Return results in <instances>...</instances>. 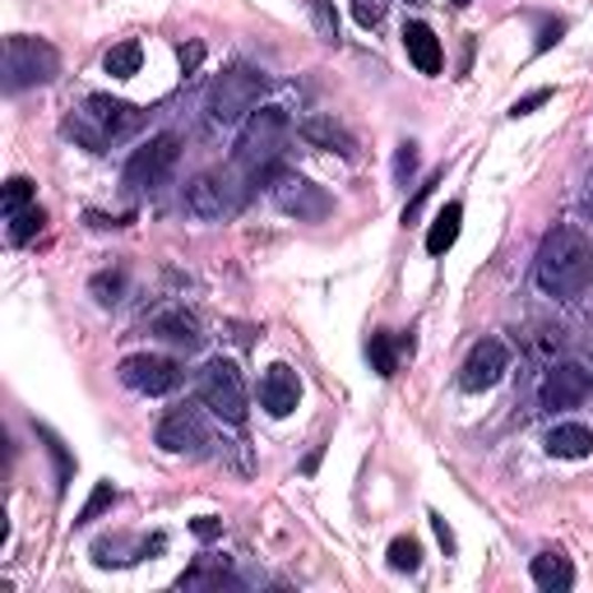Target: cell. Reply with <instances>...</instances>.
<instances>
[{
  "label": "cell",
  "instance_id": "obj_35",
  "mask_svg": "<svg viewBox=\"0 0 593 593\" xmlns=\"http://www.w3.org/2000/svg\"><path fill=\"white\" fill-rule=\"evenodd\" d=\"M431 186H436V176H431V182H427V186H418V195H412V200H408V209H403V223H412V218H418V209H422V200L431 195Z\"/></svg>",
  "mask_w": 593,
  "mask_h": 593
},
{
  "label": "cell",
  "instance_id": "obj_37",
  "mask_svg": "<svg viewBox=\"0 0 593 593\" xmlns=\"http://www.w3.org/2000/svg\"><path fill=\"white\" fill-rule=\"evenodd\" d=\"M552 42H561V23H548V29L538 33V47L533 51H552Z\"/></svg>",
  "mask_w": 593,
  "mask_h": 593
},
{
  "label": "cell",
  "instance_id": "obj_20",
  "mask_svg": "<svg viewBox=\"0 0 593 593\" xmlns=\"http://www.w3.org/2000/svg\"><path fill=\"white\" fill-rule=\"evenodd\" d=\"M459 223H463V204H446L441 214H436V223H431V232H427V251L431 255H446L454 242H459Z\"/></svg>",
  "mask_w": 593,
  "mask_h": 593
},
{
  "label": "cell",
  "instance_id": "obj_11",
  "mask_svg": "<svg viewBox=\"0 0 593 593\" xmlns=\"http://www.w3.org/2000/svg\"><path fill=\"white\" fill-rule=\"evenodd\" d=\"M153 441L167 454H195L200 446H209V431H204V418L195 408H172L159 422V431H153Z\"/></svg>",
  "mask_w": 593,
  "mask_h": 593
},
{
  "label": "cell",
  "instance_id": "obj_40",
  "mask_svg": "<svg viewBox=\"0 0 593 593\" xmlns=\"http://www.w3.org/2000/svg\"><path fill=\"white\" fill-rule=\"evenodd\" d=\"M450 6H454V10H469V6H473V0H450Z\"/></svg>",
  "mask_w": 593,
  "mask_h": 593
},
{
  "label": "cell",
  "instance_id": "obj_17",
  "mask_svg": "<svg viewBox=\"0 0 593 593\" xmlns=\"http://www.w3.org/2000/svg\"><path fill=\"white\" fill-rule=\"evenodd\" d=\"M149 329L159 334V339H167V344H182V348H200V320L186 311V306H167V311H159L149 320Z\"/></svg>",
  "mask_w": 593,
  "mask_h": 593
},
{
  "label": "cell",
  "instance_id": "obj_36",
  "mask_svg": "<svg viewBox=\"0 0 593 593\" xmlns=\"http://www.w3.org/2000/svg\"><path fill=\"white\" fill-rule=\"evenodd\" d=\"M191 529H195V538H218L223 533V524L214 520V514H204V520H195Z\"/></svg>",
  "mask_w": 593,
  "mask_h": 593
},
{
  "label": "cell",
  "instance_id": "obj_27",
  "mask_svg": "<svg viewBox=\"0 0 593 593\" xmlns=\"http://www.w3.org/2000/svg\"><path fill=\"white\" fill-rule=\"evenodd\" d=\"M108 505H116V487H112V482H98V487H93V497H89V505L80 510V520H74V524H93Z\"/></svg>",
  "mask_w": 593,
  "mask_h": 593
},
{
  "label": "cell",
  "instance_id": "obj_4",
  "mask_svg": "<svg viewBox=\"0 0 593 593\" xmlns=\"http://www.w3.org/2000/svg\"><path fill=\"white\" fill-rule=\"evenodd\" d=\"M265 98V74L255 65H227L209 89V121L214 125H242Z\"/></svg>",
  "mask_w": 593,
  "mask_h": 593
},
{
  "label": "cell",
  "instance_id": "obj_28",
  "mask_svg": "<svg viewBox=\"0 0 593 593\" xmlns=\"http://www.w3.org/2000/svg\"><path fill=\"white\" fill-rule=\"evenodd\" d=\"M390 565H395V571H418L422 548L412 543V538H395V543H390Z\"/></svg>",
  "mask_w": 593,
  "mask_h": 593
},
{
  "label": "cell",
  "instance_id": "obj_18",
  "mask_svg": "<svg viewBox=\"0 0 593 593\" xmlns=\"http://www.w3.org/2000/svg\"><path fill=\"white\" fill-rule=\"evenodd\" d=\"M403 47H408V61L418 65L422 74H441V42H436V33L427 29V23H403Z\"/></svg>",
  "mask_w": 593,
  "mask_h": 593
},
{
  "label": "cell",
  "instance_id": "obj_21",
  "mask_svg": "<svg viewBox=\"0 0 593 593\" xmlns=\"http://www.w3.org/2000/svg\"><path fill=\"white\" fill-rule=\"evenodd\" d=\"M140 65H144V47H140V42H116L108 57H102V70L116 74V80H131Z\"/></svg>",
  "mask_w": 593,
  "mask_h": 593
},
{
  "label": "cell",
  "instance_id": "obj_25",
  "mask_svg": "<svg viewBox=\"0 0 593 593\" xmlns=\"http://www.w3.org/2000/svg\"><path fill=\"white\" fill-rule=\"evenodd\" d=\"M42 223H47V214L38 209V204H29V209H23V214H14V218H10V242H14V246L33 242L38 232H42Z\"/></svg>",
  "mask_w": 593,
  "mask_h": 593
},
{
  "label": "cell",
  "instance_id": "obj_7",
  "mask_svg": "<svg viewBox=\"0 0 593 593\" xmlns=\"http://www.w3.org/2000/svg\"><path fill=\"white\" fill-rule=\"evenodd\" d=\"M176 153H182L176 135H153L144 149L131 153V163H125V191H159L176 167Z\"/></svg>",
  "mask_w": 593,
  "mask_h": 593
},
{
  "label": "cell",
  "instance_id": "obj_13",
  "mask_svg": "<svg viewBox=\"0 0 593 593\" xmlns=\"http://www.w3.org/2000/svg\"><path fill=\"white\" fill-rule=\"evenodd\" d=\"M274 200H278L283 214H297V218H325L329 214V195L316 182H306V176H278Z\"/></svg>",
  "mask_w": 593,
  "mask_h": 593
},
{
  "label": "cell",
  "instance_id": "obj_8",
  "mask_svg": "<svg viewBox=\"0 0 593 593\" xmlns=\"http://www.w3.org/2000/svg\"><path fill=\"white\" fill-rule=\"evenodd\" d=\"M121 385H131L140 395H172L182 385V362L159 352H135L121 362Z\"/></svg>",
  "mask_w": 593,
  "mask_h": 593
},
{
  "label": "cell",
  "instance_id": "obj_1",
  "mask_svg": "<svg viewBox=\"0 0 593 593\" xmlns=\"http://www.w3.org/2000/svg\"><path fill=\"white\" fill-rule=\"evenodd\" d=\"M533 283L556 301H575L593 283V246L580 227L556 223L543 232L533 255Z\"/></svg>",
  "mask_w": 593,
  "mask_h": 593
},
{
  "label": "cell",
  "instance_id": "obj_24",
  "mask_svg": "<svg viewBox=\"0 0 593 593\" xmlns=\"http://www.w3.org/2000/svg\"><path fill=\"white\" fill-rule=\"evenodd\" d=\"M306 10H311V23H316V38L320 42H339V14H334L329 0H306Z\"/></svg>",
  "mask_w": 593,
  "mask_h": 593
},
{
  "label": "cell",
  "instance_id": "obj_19",
  "mask_svg": "<svg viewBox=\"0 0 593 593\" xmlns=\"http://www.w3.org/2000/svg\"><path fill=\"white\" fill-rule=\"evenodd\" d=\"M548 454L552 459H589L593 454V431L584 422H561L548 431Z\"/></svg>",
  "mask_w": 593,
  "mask_h": 593
},
{
  "label": "cell",
  "instance_id": "obj_14",
  "mask_svg": "<svg viewBox=\"0 0 593 593\" xmlns=\"http://www.w3.org/2000/svg\"><path fill=\"white\" fill-rule=\"evenodd\" d=\"M301 403V380L288 362H274L260 380V408L269 412V418H288V412Z\"/></svg>",
  "mask_w": 593,
  "mask_h": 593
},
{
  "label": "cell",
  "instance_id": "obj_10",
  "mask_svg": "<svg viewBox=\"0 0 593 593\" xmlns=\"http://www.w3.org/2000/svg\"><path fill=\"white\" fill-rule=\"evenodd\" d=\"M593 390V376L589 367L580 362H552L548 376H543V390H538V399H543L548 412H565V408H580Z\"/></svg>",
  "mask_w": 593,
  "mask_h": 593
},
{
  "label": "cell",
  "instance_id": "obj_29",
  "mask_svg": "<svg viewBox=\"0 0 593 593\" xmlns=\"http://www.w3.org/2000/svg\"><path fill=\"white\" fill-rule=\"evenodd\" d=\"M93 297L102 301V306H112V301H121V288H125V278L121 274H93Z\"/></svg>",
  "mask_w": 593,
  "mask_h": 593
},
{
  "label": "cell",
  "instance_id": "obj_9",
  "mask_svg": "<svg viewBox=\"0 0 593 593\" xmlns=\"http://www.w3.org/2000/svg\"><path fill=\"white\" fill-rule=\"evenodd\" d=\"M505 371H510V348L501 339H478L459 367V390L482 395V390H492Z\"/></svg>",
  "mask_w": 593,
  "mask_h": 593
},
{
  "label": "cell",
  "instance_id": "obj_31",
  "mask_svg": "<svg viewBox=\"0 0 593 593\" xmlns=\"http://www.w3.org/2000/svg\"><path fill=\"white\" fill-rule=\"evenodd\" d=\"M385 6H390V0H352V19L362 23V29H376L385 19Z\"/></svg>",
  "mask_w": 593,
  "mask_h": 593
},
{
  "label": "cell",
  "instance_id": "obj_5",
  "mask_svg": "<svg viewBox=\"0 0 593 593\" xmlns=\"http://www.w3.org/2000/svg\"><path fill=\"white\" fill-rule=\"evenodd\" d=\"M57 74H61V51L47 38H29V33L6 38V89L10 93H23L33 84H51Z\"/></svg>",
  "mask_w": 593,
  "mask_h": 593
},
{
  "label": "cell",
  "instance_id": "obj_6",
  "mask_svg": "<svg viewBox=\"0 0 593 593\" xmlns=\"http://www.w3.org/2000/svg\"><path fill=\"white\" fill-rule=\"evenodd\" d=\"M200 403L232 427L246 422V380L232 357H214V362L200 371Z\"/></svg>",
  "mask_w": 593,
  "mask_h": 593
},
{
  "label": "cell",
  "instance_id": "obj_42",
  "mask_svg": "<svg viewBox=\"0 0 593 593\" xmlns=\"http://www.w3.org/2000/svg\"><path fill=\"white\" fill-rule=\"evenodd\" d=\"M408 6H427V0H408Z\"/></svg>",
  "mask_w": 593,
  "mask_h": 593
},
{
  "label": "cell",
  "instance_id": "obj_22",
  "mask_svg": "<svg viewBox=\"0 0 593 593\" xmlns=\"http://www.w3.org/2000/svg\"><path fill=\"white\" fill-rule=\"evenodd\" d=\"M121 548H125L121 538H108V543H98V548H93V561H98V565H116V552H121ZM163 548H167V538L159 533V538H144V543H140V548H131V552H135V561H140V556L163 552ZM121 565H131V556H121Z\"/></svg>",
  "mask_w": 593,
  "mask_h": 593
},
{
  "label": "cell",
  "instance_id": "obj_2",
  "mask_svg": "<svg viewBox=\"0 0 593 593\" xmlns=\"http://www.w3.org/2000/svg\"><path fill=\"white\" fill-rule=\"evenodd\" d=\"M140 125H144L140 108H131V102H121V98H108V93H89L80 102V112L65 121V135L80 140L93 153H102V149H112L116 140L135 135Z\"/></svg>",
  "mask_w": 593,
  "mask_h": 593
},
{
  "label": "cell",
  "instance_id": "obj_16",
  "mask_svg": "<svg viewBox=\"0 0 593 593\" xmlns=\"http://www.w3.org/2000/svg\"><path fill=\"white\" fill-rule=\"evenodd\" d=\"M529 575H533V584L543 589V593H565V589L575 584V565H571V556H565V552L548 548V552H538V556H533Z\"/></svg>",
  "mask_w": 593,
  "mask_h": 593
},
{
  "label": "cell",
  "instance_id": "obj_26",
  "mask_svg": "<svg viewBox=\"0 0 593 593\" xmlns=\"http://www.w3.org/2000/svg\"><path fill=\"white\" fill-rule=\"evenodd\" d=\"M33 195H38V191H33L29 176H10V182H6V200H0V204H6V218H14V214L29 209Z\"/></svg>",
  "mask_w": 593,
  "mask_h": 593
},
{
  "label": "cell",
  "instance_id": "obj_3",
  "mask_svg": "<svg viewBox=\"0 0 593 593\" xmlns=\"http://www.w3.org/2000/svg\"><path fill=\"white\" fill-rule=\"evenodd\" d=\"M288 135L293 125L278 108H260L242 121V135H237V163L255 176L274 172V163L283 159V149H288Z\"/></svg>",
  "mask_w": 593,
  "mask_h": 593
},
{
  "label": "cell",
  "instance_id": "obj_33",
  "mask_svg": "<svg viewBox=\"0 0 593 593\" xmlns=\"http://www.w3.org/2000/svg\"><path fill=\"white\" fill-rule=\"evenodd\" d=\"M543 102H552V89H533L529 98H520V102H514V108H510V116L520 121V116H529V112H538V108H543Z\"/></svg>",
  "mask_w": 593,
  "mask_h": 593
},
{
  "label": "cell",
  "instance_id": "obj_12",
  "mask_svg": "<svg viewBox=\"0 0 593 593\" xmlns=\"http://www.w3.org/2000/svg\"><path fill=\"white\" fill-rule=\"evenodd\" d=\"M186 214L200 218V223H218L232 214V195H227V182L214 172L195 176V182H186Z\"/></svg>",
  "mask_w": 593,
  "mask_h": 593
},
{
  "label": "cell",
  "instance_id": "obj_41",
  "mask_svg": "<svg viewBox=\"0 0 593 593\" xmlns=\"http://www.w3.org/2000/svg\"><path fill=\"white\" fill-rule=\"evenodd\" d=\"M589 214H593V186H589Z\"/></svg>",
  "mask_w": 593,
  "mask_h": 593
},
{
  "label": "cell",
  "instance_id": "obj_32",
  "mask_svg": "<svg viewBox=\"0 0 593 593\" xmlns=\"http://www.w3.org/2000/svg\"><path fill=\"white\" fill-rule=\"evenodd\" d=\"M412 172H418V144L403 140V144H399V153H395V176H399V182H408Z\"/></svg>",
  "mask_w": 593,
  "mask_h": 593
},
{
  "label": "cell",
  "instance_id": "obj_38",
  "mask_svg": "<svg viewBox=\"0 0 593 593\" xmlns=\"http://www.w3.org/2000/svg\"><path fill=\"white\" fill-rule=\"evenodd\" d=\"M431 529H436V538L446 543V552H454V533H450V524L441 520V514H431Z\"/></svg>",
  "mask_w": 593,
  "mask_h": 593
},
{
  "label": "cell",
  "instance_id": "obj_23",
  "mask_svg": "<svg viewBox=\"0 0 593 593\" xmlns=\"http://www.w3.org/2000/svg\"><path fill=\"white\" fill-rule=\"evenodd\" d=\"M367 352H371V367H376V376H395V339H390V329H376L371 334V344H367Z\"/></svg>",
  "mask_w": 593,
  "mask_h": 593
},
{
  "label": "cell",
  "instance_id": "obj_15",
  "mask_svg": "<svg viewBox=\"0 0 593 593\" xmlns=\"http://www.w3.org/2000/svg\"><path fill=\"white\" fill-rule=\"evenodd\" d=\"M306 144H316V149H329V153H339V159H352L357 153V140L344 131L334 116H306L301 121V131H297Z\"/></svg>",
  "mask_w": 593,
  "mask_h": 593
},
{
  "label": "cell",
  "instance_id": "obj_34",
  "mask_svg": "<svg viewBox=\"0 0 593 593\" xmlns=\"http://www.w3.org/2000/svg\"><path fill=\"white\" fill-rule=\"evenodd\" d=\"M42 441H47V450L57 454V473H61V487H65V478H70V459H65V450H61V441L51 431H42Z\"/></svg>",
  "mask_w": 593,
  "mask_h": 593
},
{
  "label": "cell",
  "instance_id": "obj_39",
  "mask_svg": "<svg viewBox=\"0 0 593 593\" xmlns=\"http://www.w3.org/2000/svg\"><path fill=\"white\" fill-rule=\"evenodd\" d=\"M200 57H204V47H186V51H182V65L191 70V65H200Z\"/></svg>",
  "mask_w": 593,
  "mask_h": 593
},
{
  "label": "cell",
  "instance_id": "obj_30",
  "mask_svg": "<svg viewBox=\"0 0 593 593\" xmlns=\"http://www.w3.org/2000/svg\"><path fill=\"white\" fill-rule=\"evenodd\" d=\"M561 329H538L533 339H529V348H533V357H543V362H556V352H561Z\"/></svg>",
  "mask_w": 593,
  "mask_h": 593
}]
</instances>
